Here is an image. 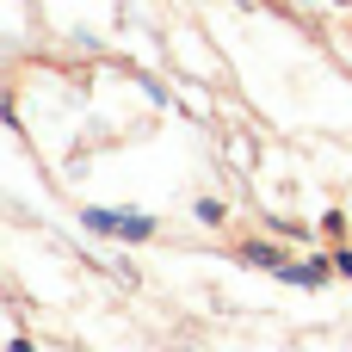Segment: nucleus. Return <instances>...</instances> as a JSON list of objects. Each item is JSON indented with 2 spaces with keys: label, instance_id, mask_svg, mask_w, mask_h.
<instances>
[{
  "label": "nucleus",
  "instance_id": "obj_1",
  "mask_svg": "<svg viewBox=\"0 0 352 352\" xmlns=\"http://www.w3.org/2000/svg\"><path fill=\"white\" fill-rule=\"evenodd\" d=\"M80 229L111 235V241H148L155 235V217H142V210H80Z\"/></svg>",
  "mask_w": 352,
  "mask_h": 352
}]
</instances>
